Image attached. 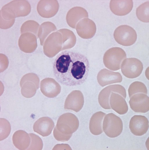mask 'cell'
<instances>
[{
    "label": "cell",
    "instance_id": "6da1fadb",
    "mask_svg": "<svg viewBox=\"0 0 149 150\" xmlns=\"http://www.w3.org/2000/svg\"><path fill=\"white\" fill-rule=\"evenodd\" d=\"M90 67L86 56L76 52L65 50L54 60L53 70L56 80L67 86L80 85L86 80Z\"/></svg>",
    "mask_w": 149,
    "mask_h": 150
},
{
    "label": "cell",
    "instance_id": "7a4b0ae2",
    "mask_svg": "<svg viewBox=\"0 0 149 150\" xmlns=\"http://www.w3.org/2000/svg\"><path fill=\"white\" fill-rule=\"evenodd\" d=\"M79 126V121L75 115L69 113H64L58 119L53 131L54 137L59 141H67Z\"/></svg>",
    "mask_w": 149,
    "mask_h": 150
},
{
    "label": "cell",
    "instance_id": "3957f363",
    "mask_svg": "<svg viewBox=\"0 0 149 150\" xmlns=\"http://www.w3.org/2000/svg\"><path fill=\"white\" fill-rule=\"evenodd\" d=\"M126 57L125 51L118 47L110 48L105 53L103 62L106 67L113 71L120 69L121 63Z\"/></svg>",
    "mask_w": 149,
    "mask_h": 150
},
{
    "label": "cell",
    "instance_id": "277c9868",
    "mask_svg": "<svg viewBox=\"0 0 149 150\" xmlns=\"http://www.w3.org/2000/svg\"><path fill=\"white\" fill-rule=\"evenodd\" d=\"M103 129L106 135L111 138L119 136L123 129V124L121 119L113 113L106 115L103 122Z\"/></svg>",
    "mask_w": 149,
    "mask_h": 150
},
{
    "label": "cell",
    "instance_id": "5b68a950",
    "mask_svg": "<svg viewBox=\"0 0 149 150\" xmlns=\"http://www.w3.org/2000/svg\"><path fill=\"white\" fill-rule=\"evenodd\" d=\"M114 37L116 41L119 44L128 46L135 43L137 39V34L132 27L127 25H122L116 29Z\"/></svg>",
    "mask_w": 149,
    "mask_h": 150
},
{
    "label": "cell",
    "instance_id": "8992f818",
    "mask_svg": "<svg viewBox=\"0 0 149 150\" xmlns=\"http://www.w3.org/2000/svg\"><path fill=\"white\" fill-rule=\"evenodd\" d=\"M143 69L141 62L135 58H128L122 62L121 71L125 77L129 78H134L139 76Z\"/></svg>",
    "mask_w": 149,
    "mask_h": 150
},
{
    "label": "cell",
    "instance_id": "52a82bcc",
    "mask_svg": "<svg viewBox=\"0 0 149 150\" xmlns=\"http://www.w3.org/2000/svg\"><path fill=\"white\" fill-rule=\"evenodd\" d=\"M112 92L120 94L124 98L126 97V91L125 88L119 84L109 85L102 90L98 96V101L100 104L105 109H110L109 103V97Z\"/></svg>",
    "mask_w": 149,
    "mask_h": 150
},
{
    "label": "cell",
    "instance_id": "ba28073f",
    "mask_svg": "<svg viewBox=\"0 0 149 150\" xmlns=\"http://www.w3.org/2000/svg\"><path fill=\"white\" fill-rule=\"evenodd\" d=\"M149 128V121L145 116L134 115L130 119L129 128L131 132L136 136H142L147 132Z\"/></svg>",
    "mask_w": 149,
    "mask_h": 150
},
{
    "label": "cell",
    "instance_id": "9c48e42d",
    "mask_svg": "<svg viewBox=\"0 0 149 150\" xmlns=\"http://www.w3.org/2000/svg\"><path fill=\"white\" fill-rule=\"evenodd\" d=\"M129 104L132 109L136 112L146 113L149 110V98L143 93L133 95L130 98Z\"/></svg>",
    "mask_w": 149,
    "mask_h": 150
},
{
    "label": "cell",
    "instance_id": "30bf717a",
    "mask_svg": "<svg viewBox=\"0 0 149 150\" xmlns=\"http://www.w3.org/2000/svg\"><path fill=\"white\" fill-rule=\"evenodd\" d=\"M54 126V122L51 118L44 117L40 118L35 122L33 130L42 136L45 137L51 134Z\"/></svg>",
    "mask_w": 149,
    "mask_h": 150
},
{
    "label": "cell",
    "instance_id": "8fae6325",
    "mask_svg": "<svg viewBox=\"0 0 149 150\" xmlns=\"http://www.w3.org/2000/svg\"><path fill=\"white\" fill-rule=\"evenodd\" d=\"M133 7L132 0H111L110 9L115 15L124 16L130 13Z\"/></svg>",
    "mask_w": 149,
    "mask_h": 150
},
{
    "label": "cell",
    "instance_id": "7c38bea8",
    "mask_svg": "<svg viewBox=\"0 0 149 150\" xmlns=\"http://www.w3.org/2000/svg\"><path fill=\"white\" fill-rule=\"evenodd\" d=\"M109 103L111 108L120 115L125 114L128 111V107L125 99L120 94L112 92Z\"/></svg>",
    "mask_w": 149,
    "mask_h": 150
},
{
    "label": "cell",
    "instance_id": "4fadbf2b",
    "mask_svg": "<svg viewBox=\"0 0 149 150\" xmlns=\"http://www.w3.org/2000/svg\"><path fill=\"white\" fill-rule=\"evenodd\" d=\"M98 79L100 85L103 86L109 84L121 82L122 77L119 72L104 69L99 73Z\"/></svg>",
    "mask_w": 149,
    "mask_h": 150
},
{
    "label": "cell",
    "instance_id": "5bb4252c",
    "mask_svg": "<svg viewBox=\"0 0 149 150\" xmlns=\"http://www.w3.org/2000/svg\"><path fill=\"white\" fill-rule=\"evenodd\" d=\"M73 92L66 100L64 105L65 109H71L77 112L82 108L83 103V95L80 92Z\"/></svg>",
    "mask_w": 149,
    "mask_h": 150
},
{
    "label": "cell",
    "instance_id": "9a60e30c",
    "mask_svg": "<svg viewBox=\"0 0 149 150\" xmlns=\"http://www.w3.org/2000/svg\"><path fill=\"white\" fill-rule=\"evenodd\" d=\"M13 143L19 150H25L29 147L31 139L29 134L22 130L15 132L12 137Z\"/></svg>",
    "mask_w": 149,
    "mask_h": 150
},
{
    "label": "cell",
    "instance_id": "2e32d148",
    "mask_svg": "<svg viewBox=\"0 0 149 150\" xmlns=\"http://www.w3.org/2000/svg\"><path fill=\"white\" fill-rule=\"evenodd\" d=\"M106 115L105 113L100 111L92 115L89 123V130L92 134L98 135L103 132V121Z\"/></svg>",
    "mask_w": 149,
    "mask_h": 150
},
{
    "label": "cell",
    "instance_id": "e0dca14e",
    "mask_svg": "<svg viewBox=\"0 0 149 150\" xmlns=\"http://www.w3.org/2000/svg\"><path fill=\"white\" fill-rule=\"evenodd\" d=\"M149 10L148 1L140 5L137 8L136 11V15L139 19L144 22H149Z\"/></svg>",
    "mask_w": 149,
    "mask_h": 150
},
{
    "label": "cell",
    "instance_id": "ac0fdd59",
    "mask_svg": "<svg viewBox=\"0 0 149 150\" xmlns=\"http://www.w3.org/2000/svg\"><path fill=\"white\" fill-rule=\"evenodd\" d=\"M128 92L130 98L133 95L137 93H143L146 94H147V90L143 83L139 81H135L130 86Z\"/></svg>",
    "mask_w": 149,
    "mask_h": 150
},
{
    "label": "cell",
    "instance_id": "d6986e66",
    "mask_svg": "<svg viewBox=\"0 0 149 150\" xmlns=\"http://www.w3.org/2000/svg\"><path fill=\"white\" fill-rule=\"evenodd\" d=\"M11 126L9 122L3 118H0V141L6 138L10 134Z\"/></svg>",
    "mask_w": 149,
    "mask_h": 150
},
{
    "label": "cell",
    "instance_id": "ffe728a7",
    "mask_svg": "<svg viewBox=\"0 0 149 150\" xmlns=\"http://www.w3.org/2000/svg\"><path fill=\"white\" fill-rule=\"evenodd\" d=\"M31 139L30 145L27 150H42L43 143L41 139L38 135L33 133L29 134Z\"/></svg>",
    "mask_w": 149,
    "mask_h": 150
}]
</instances>
